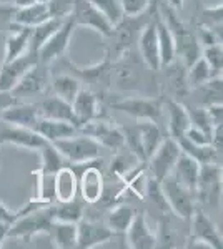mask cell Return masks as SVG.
<instances>
[{
	"mask_svg": "<svg viewBox=\"0 0 223 249\" xmlns=\"http://www.w3.org/2000/svg\"><path fill=\"white\" fill-rule=\"evenodd\" d=\"M157 14L163 18L168 30L172 32L173 40H175L177 58L182 60L186 67L192 65V63L202 55V45L197 38V34L193 32V29H190V27L186 25L183 20H180L178 10L170 7L168 2L162 3V5L158 7Z\"/></svg>",
	"mask_w": 223,
	"mask_h": 249,
	"instance_id": "6da1fadb",
	"label": "cell"
},
{
	"mask_svg": "<svg viewBox=\"0 0 223 249\" xmlns=\"http://www.w3.org/2000/svg\"><path fill=\"white\" fill-rule=\"evenodd\" d=\"M152 17L153 15L150 14L135 15V17L125 15L123 20L113 27L112 34L107 37L108 43L105 47V58L115 62V60L125 57L127 53H132V48L133 45H137L142 29Z\"/></svg>",
	"mask_w": 223,
	"mask_h": 249,
	"instance_id": "7a4b0ae2",
	"label": "cell"
},
{
	"mask_svg": "<svg viewBox=\"0 0 223 249\" xmlns=\"http://www.w3.org/2000/svg\"><path fill=\"white\" fill-rule=\"evenodd\" d=\"M122 131L125 136V146H128L130 153L135 155L142 163H147V160L163 140L158 123L150 120H139L137 124L123 128Z\"/></svg>",
	"mask_w": 223,
	"mask_h": 249,
	"instance_id": "3957f363",
	"label": "cell"
},
{
	"mask_svg": "<svg viewBox=\"0 0 223 249\" xmlns=\"http://www.w3.org/2000/svg\"><path fill=\"white\" fill-rule=\"evenodd\" d=\"M55 219V204H48L40 210L27 213L23 216H19L10 224L9 238H23L30 239L39 234H48L52 223Z\"/></svg>",
	"mask_w": 223,
	"mask_h": 249,
	"instance_id": "277c9868",
	"label": "cell"
},
{
	"mask_svg": "<svg viewBox=\"0 0 223 249\" xmlns=\"http://www.w3.org/2000/svg\"><path fill=\"white\" fill-rule=\"evenodd\" d=\"M160 188L165 196V201L168 204L170 213H173L178 219L188 223L190 216L193 214L195 208L198 206L195 193L182 186L172 175L167 176L163 181H160Z\"/></svg>",
	"mask_w": 223,
	"mask_h": 249,
	"instance_id": "5b68a950",
	"label": "cell"
},
{
	"mask_svg": "<svg viewBox=\"0 0 223 249\" xmlns=\"http://www.w3.org/2000/svg\"><path fill=\"white\" fill-rule=\"evenodd\" d=\"M54 146L63 158L75 164H87L95 161L100 156V150H102V146L95 140L80 133V131L74 136L54 142Z\"/></svg>",
	"mask_w": 223,
	"mask_h": 249,
	"instance_id": "8992f818",
	"label": "cell"
},
{
	"mask_svg": "<svg viewBox=\"0 0 223 249\" xmlns=\"http://www.w3.org/2000/svg\"><path fill=\"white\" fill-rule=\"evenodd\" d=\"M182 153V148L175 138L167 136L160 142L157 150L153 151L152 156L147 160V168L150 171V178L155 181H163L167 176L172 175V170L175 166L178 156Z\"/></svg>",
	"mask_w": 223,
	"mask_h": 249,
	"instance_id": "52a82bcc",
	"label": "cell"
},
{
	"mask_svg": "<svg viewBox=\"0 0 223 249\" xmlns=\"http://www.w3.org/2000/svg\"><path fill=\"white\" fill-rule=\"evenodd\" d=\"M195 195L198 206H203V204L218 206L222 198V164H200V175H198Z\"/></svg>",
	"mask_w": 223,
	"mask_h": 249,
	"instance_id": "ba28073f",
	"label": "cell"
},
{
	"mask_svg": "<svg viewBox=\"0 0 223 249\" xmlns=\"http://www.w3.org/2000/svg\"><path fill=\"white\" fill-rule=\"evenodd\" d=\"M79 131L93 138L102 148H108L112 151H119L125 146L123 131L119 126H115L112 122L100 118V116L79 126Z\"/></svg>",
	"mask_w": 223,
	"mask_h": 249,
	"instance_id": "9c48e42d",
	"label": "cell"
},
{
	"mask_svg": "<svg viewBox=\"0 0 223 249\" xmlns=\"http://www.w3.org/2000/svg\"><path fill=\"white\" fill-rule=\"evenodd\" d=\"M75 29H77V25L74 23L72 17L63 20L62 25H60L59 29L45 40V43L39 48V52H37L39 62L50 65L52 62L62 58L63 55H65V52L68 50V45H70V42H72Z\"/></svg>",
	"mask_w": 223,
	"mask_h": 249,
	"instance_id": "30bf717a",
	"label": "cell"
},
{
	"mask_svg": "<svg viewBox=\"0 0 223 249\" xmlns=\"http://www.w3.org/2000/svg\"><path fill=\"white\" fill-rule=\"evenodd\" d=\"M190 223V234L193 243H202L205 248L222 249V234L218 231L217 224L210 218L208 213L203 211V208L197 206L193 214L188 219Z\"/></svg>",
	"mask_w": 223,
	"mask_h": 249,
	"instance_id": "8fae6325",
	"label": "cell"
},
{
	"mask_svg": "<svg viewBox=\"0 0 223 249\" xmlns=\"http://www.w3.org/2000/svg\"><path fill=\"white\" fill-rule=\"evenodd\" d=\"M48 87H50L48 65L47 63L37 62L25 71V75L19 80V83L14 87V90L10 93L17 100L20 96H39L45 93Z\"/></svg>",
	"mask_w": 223,
	"mask_h": 249,
	"instance_id": "7c38bea8",
	"label": "cell"
},
{
	"mask_svg": "<svg viewBox=\"0 0 223 249\" xmlns=\"http://www.w3.org/2000/svg\"><path fill=\"white\" fill-rule=\"evenodd\" d=\"M112 108L135 120H150L157 123L163 115V102L158 98H123L113 102Z\"/></svg>",
	"mask_w": 223,
	"mask_h": 249,
	"instance_id": "4fadbf2b",
	"label": "cell"
},
{
	"mask_svg": "<svg viewBox=\"0 0 223 249\" xmlns=\"http://www.w3.org/2000/svg\"><path fill=\"white\" fill-rule=\"evenodd\" d=\"M72 20L77 27H87L90 30H95L97 34L103 35L105 38L112 34L113 27L103 14L97 9L90 0H75L74 12H72Z\"/></svg>",
	"mask_w": 223,
	"mask_h": 249,
	"instance_id": "5bb4252c",
	"label": "cell"
},
{
	"mask_svg": "<svg viewBox=\"0 0 223 249\" xmlns=\"http://www.w3.org/2000/svg\"><path fill=\"white\" fill-rule=\"evenodd\" d=\"M113 232L105 223L99 219H80L77 223V248L92 249L108 243L113 238Z\"/></svg>",
	"mask_w": 223,
	"mask_h": 249,
	"instance_id": "9a60e30c",
	"label": "cell"
},
{
	"mask_svg": "<svg viewBox=\"0 0 223 249\" xmlns=\"http://www.w3.org/2000/svg\"><path fill=\"white\" fill-rule=\"evenodd\" d=\"M37 62V55L30 50H27L25 53L19 55V57L3 62L0 65V91L14 90V87L19 83V80L25 75V71Z\"/></svg>",
	"mask_w": 223,
	"mask_h": 249,
	"instance_id": "2e32d148",
	"label": "cell"
},
{
	"mask_svg": "<svg viewBox=\"0 0 223 249\" xmlns=\"http://www.w3.org/2000/svg\"><path fill=\"white\" fill-rule=\"evenodd\" d=\"M137 47H139V55L142 62H143V65L152 71L160 70V53H158L155 15L143 25V29H142L139 35V40H137Z\"/></svg>",
	"mask_w": 223,
	"mask_h": 249,
	"instance_id": "e0dca14e",
	"label": "cell"
},
{
	"mask_svg": "<svg viewBox=\"0 0 223 249\" xmlns=\"http://www.w3.org/2000/svg\"><path fill=\"white\" fill-rule=\"evenodd\" d=\"M3 143H10L19 148L37 151L45 143V140L37 131L30 130V128L17 126V124H12L0 120V144Z\"/></svg>",
	"mask_w": 223,
	"mask_h": 249,
	"instance_id": "ac0fdd59",
	"label": "cell"
},
{
	"mask_svg": "<svg viewBox=\"0 0 223 249\" xmlns=\"http://www.w3.org/2000/svg\"><path fill=\"white\" fill-rule=\"evenodd\" d=\"M105 183L103 175L97 166H85V170L79 175V195L82 201L87 204H97L103 198Z\"/></svg>",
	"mask_w": 223,
	"mask_h": 249,
	"instance_id": "d6986e66",
	"label": "cell"
},
{
	"mask_svg": "<svg viewBox=\"0 0 223 249\" xmlns=\"http://www.w3.org/2000/svg\"><path fill=\"white\" fill-rule=\"evenodd\" d=\"M127 246L132 249H153L157 248V234L152 231L143 213H135L130 228L125 232Z\"/></svg>",
	"mask_w": 223,
	"mask_h": 249,
	"instance_id": "ffe728a7",
	"label": "cell"
},
{
	"mask_svg": "<svg viewBox=\"0 0 223 249\" xmlns=\"http://www.w3.org/2000/svg\"><path fill=\"white\" fill-rule=\"evenodd\" d=\"M72 105V111H74V122L79 130L83 123L90 122V120L100 116V105H99V96L93 93L92 88H80L79 93L75 95Z\"/></svg>",
	"mask_w": 223,
	"mask_h": 249,
	"instance_id": "44dd1931",
	"label": "cell"
},
{
	"mask_svg": "<svg viewBox=\"0 0 223 249\" xmlns=\"http://www.w3.org/2000/svg\"><path fill=\"white\" fill-rule=\"evenodd\" d=\"M0 120L17 124V126L30 128V130L35 131V126H37L40 120V111L37 103H20L17 100L0 115Z\"/></svg>",
	"mask_w": 223,
	"mask_h": 249,
	"instance_id": "7402d4cb",
	"label": "cell"
},
{
	"mask_svg": "<svg viewBox=\"0 0 223 249\" xmlns=\"http://www.w3.org/2000/svg\"><path fill=\"white\" fill-rule=\"evenodd\" d=\"M163 111L167 113V123H168V136L175 138L177 142L185 135V131L190 128V116L186 105L183 102L168 98L163 102Z\"/></svg>",
	"mask_w": 223,
	"mask_h": 249,
	"instance_id": "603a6c76",
	"label": "cell"
},
{
	"mask_svg": "<svg viewBox=\"0 0 223 249\" xmlns=\"http://www.w3.org/2000/svg\"><path fill=\"white\" fill-rule=\"evenodd\" d=\"M160 70H165V75H167L165 77V85L172 93L170 98L182 102V98L190 95L188 80H186V65L182 60L175 58L172 63H168L167 67L160 68Z\"/></svg>",
	"mask_w": 223,
	"mask_h": 249,
	"instance_id": "cb8c5ba5",
	"label": "cell"
},
{
	"mask_svg": "<svg viewBox=\"0 0 223 249\" xmlns=\"http://www.w3.org/2000/svg\"><path fill=\"white\" fill-rule=\"evenodd\" d=\"M79 195V175L63 164L54 175V199L57 203L72 201Z\"/></svg>",
	"mask_w": 223,
	"mask_h": 249,
	"instance_id": "d4e9b609",
	"label": "cell"
},
{
	"mask_svg": "<svg viewBox=\"0 0 223 249\" xmlns=\"http://www.w3.org/2000/svg\"><path fill=\"white\" fill-rule=\"evenodd\" d=\"M198 175H200V163H198L197 160H193L190 155H186L182 151L177 160V163H175V166H173V170H172V176L182 184V186H185L186 190L195 193L197 183H198Z\"/></svg>",
	"mask_w": 223,
	"mask_h": 249,
	"instance_id": "484cf974",
	"label": "cell"
},
{
	"mask_svg": "<svg viewBox=\"0 0 223 249\" xmlns=\"http://www.w3.org/2000/svg\"><path fill=\"white\" fill-rule=\"evenodd\" d=\"M35 131L42 136L45 142H59V140L68 138V136H74L79 133L77 126L70 122H62V120H52V118H43L40 116Z\"/></svg>",
	"mask_w": 223,
	"mask_h": 249,
	"instance_id": "4316f807",
	"label": "cell"
},
{
	"mask_svg": "<svg viewBox=\"0 0 223 249\" xmlns=\"http://www.w3.org/2000/svg\"><path fill=\"white\" fill-rule=\"evenodd\" d=\"M28 43H30V27H22L14 23L5 37V58H3V62L25 53L28 50Z\"/></svg>",
	"mask_w": 223,
	"mask_h": 249,
	"instance_id": "83f0119b",
	"label": "cell"
},
{
	"mask_svg": "<svg viewBox=\"0 0 223 249\" xmlns=\"http://www.w3.org/2000/svg\"><path fill=\"white\" fill-rule=\"evenodd\" d=\"M40 116L43 118H52V120H62V122H70L74 123V111H72V105L67 103L65 100L59 98L57 95L45 96L42 102L37 103Z\"/></svg>",
	"mask_w": 223,
	"mask_h": 249,
	"instance_id": "f1b7e54d",
	"label": "cell"
},
{
	"mask_svg": "<svg viewBox=\"0 0 223 249\" xmlns=\"http://www.w3.org/2000/svg\"><path fill=\"white\" fill-rule=\"evenodd\" d=\"M155 22H157L158 53H160V68H163L177 58L175 40H173V35H172V32L168 30L167 23L163 22V18L158 14L155 15Z\"/></svg>",
	"mask_w": 223,
	"mask_h": 249,
	"instance_id": "f546056e",
	"label": "cell"
},
{
	"mask_svg": "<svg viewBox=\"0 0 223 249\" xmlns=\"http://www.w3.org/2000/svg\"><path fill=\"white\" fill-rule=\"evenodd\" d=\"M190 95H195L197 105L198 107H208L213 103H222V95H223V80L222 75L212 77L206 80L205 83L198 85L190 90Z\"/></svg>",
	"mask_w": 223,
	"mask_h": 249,
	"instance_id": "4dcf8cb0",
	"label": "cell"
},
{
	"mask_svg": "<svg viewBox=\"0 0 223 249\" xmlns=\"http://www.w3.org/2000/svg\"><path fill=\"white\" fill-rule=\"evenodd\" d=\"M50 241L55 243V248L72 249L77 248V223H67V221L54 219L50 230Z\"/></svg>",
	"mask_w": 223,
	"mask_h": 249,
	"instance_id": "1f68e13d",
	"label": "cell"
},
{
	"mask_svg": "<svg viewBox=\"0 0 223 249\" xmlns=\"http://www.w3.org/2000/svg\"><path fill=\"white\" fill-rule=\"evenodd\" d=\"M135 218V210L128 204H117L113 206L107 214V224L112 230L113 234H125L127 230L130 228L132 221Z\"/></svg>",
	"mask_w": 223,
	"mask_h": 249,
	"instance_id": "d6a6232c",
	"label": "cell"
},
{
	"mask_svg": "<svg viewBox=\"0 0 223 249\" xmlns=\"http://www.w3.org/2000/svg\"><path fill=\"white\" fill-rule=\"evenodd\" d=\"M50 18L47 10V5L42 2H35L32 5L22 7V9H17L14 14V23L22 27H35L39 23L45 22V20Z\"/></svg>",
	"mask_w": 223,
	"mask_h": 249,
	"instance_id": "836d02e7",
	"label": "cell"
},
{
	"mask_svg": "<svg viewBox=\"0 0 223 249\" xmlns=\"http://www.w3.org/2000/svg\"><path fill=\"white\" fill-rule=\"evenodd\" d=\"M178 144H180L182 151L186 155H190L193 160H197L200 164H206V163H217L222 164V153L217 151L212 144H195L190 143L188 140L180 138L178 140Z\"/></svg>",
	"mask_w": 223,
	"mask_h": 249,
	"instance_id": "e575fe53",
	"label": "cell"
},
{
	"mask_svg": "<svg viewBox=\"0 0 223 249\" xmlns=\"http://www.w3.org/2000/svg\"><path fill=\"white\" fill-rule=\"evenodd\" d=\"M50 88L59 98L65 100L67 103H72L75 98V95L79 93V90L82 88V82L70 73H63L50 80Z\"/></svg>",
	"mask_w": 223,
	"mask_h": 249,
	"instance_id": "d590c367",
	"label": "cell"
},
{
	"mask_svg": "<svg viewBox=\"0 0 223 249\" xmlns=\"http://www.w3.org/2000/svg\"><path fill=\"white\" fill-rule=\"evenodd\" d=\"M37 151L40 155V171L39 173H42V175H55V173L63 166L65 158L59 153V150L54 146V143L45 142Z\"/></svg>",
	"mask_w": 223,
	"mask_h": 249,
	"instance_id": "8d00e7d4",
	"label": "cell"
},
{
	"mask_svg": "<svg viewBox=\"0 0 223 249\" xmlns=\"http://www.w3.org/2000/svg\"><path fill=\"white\" fill-rule=\"evenodd\" d=\"M63 20H59V18H48L45 22L39 23V25L32 27L30 29V43H28V50L34 52L37 55L39 48L45 43V40L50 37L54 32L62 25Z\"/></svg>",
	"mask_w": 223,
	"mask_h": 249,
	"instance_id": "74e56055",
	"label": "cell"
},
{
	"mask_svg": "<svg viewBox=\"0 0 223 249\" xmlns=\"http://www.w3.org/2000/svg\"><path fill=\"white\" fill-rule=\"evenodd\" d=\"M212 77H217V75L213 73L212 68L208 67V63L205 62V58L202 57V55L192 63V65L186 67V80H188L190 90L202 85V83H205L206 80H210Z\"/></svg>",
	"mask_w": 223,
	"mask_h": 249,
	"instance_id": "f35d334b",
	"label": "cell"
},
{
	"mask_svg": "<svg viewBox=\"0 0 223 249\" xmlns=\"http://www.w3.org/2000/svg\"><path fill=\"white\" fill-rule=\"evenodd\" d=\"M85 216L83 203H79L75 199L65 203L55 204V219L57 221H67V223H79Z\"/></svg>",
	"mask_w": 223,
	"mask_h": 249,
	"instance_id": "ab89813d",
	"label": "cell"
},
{
	"mask_svg": "<svg viewBox=\"0 0 223 249\" xmlns=\"http://www.w3.org/2000/svg\"><path fill=\"white\" fill-rule=\"evenodd\" d=\"M90 2L102 12L103 17L112 23V27H115L125 17L120 0H90Z\"/></svg>",
	"mask_w": 223,
	"mask_h": 249,
	"instance_id": "60d3db41",
	"label": "cell"
},
{
	"mask_svg": "<svg viewBox=\"0 0 223 249\" xmlns=\"http://www.w3.org/2000/svg\"><path fill=\"white\" fill-rule=\"evenodd\" d=\"M202 57L208 63L215 75H222L223 70V47L222 43H212V45H205L202 50Z\"/></svg>",
	"mask_w": 223,
	"mask_h": 249,
	"instance_id": "b9f144b4",
	"label": "cell"
},
{
	"mask_svg": "<svg viewBox=\"0 0 223 249\" xmlns=\"http://www.w3.org/2000/svg\"><path fill=\"white\" fill-rule=\"evenodd\" d=\"M45 5H47L50 18L65 20L70 17L72 12H74L75 0H48Z\"/></svg>",
	"mask_w": 223,
	"mask_h": 249,
	"instance_id": "7bdbcfd3",
	"label": "cell"
},
{
	"mask_svg": "<svg viewBox=\"0 0 223 249\" xmlns=\"http://www.w3.org/2000/svg\"><path fill=\"white\" fill-rule=\"evenodd\" d=\"M123 14L127 17H135V15L148 14L150 0H120Z\"/></svg>",
	"mask_w": 223,
	"mask_h": 249,
	"instance_id": "ee69618b",
	"label": "cell"
},
{
	"mask_svg": "<svg viewBox=\"0 0 223 249\" xmlns=\"http://www.w3.org/2000/svg\"><path fill=\"white\" fill-rule=\"evenodd\" d=\"M222 14H223V7H222V2L217 3L213 7H206L203 10V22L205 25L212 27V29H217V30H222Z\"/></svg>",
	"mask_w": 223,
	"mask_h": 249,
	"instance_id": "f6af8a7d",
	"label": "cell"
},
{
	"mask_svg": "<svg viewBox=\"0 0 223 249\" xmlns=\"http://www.w3.org/2000/svg\"><path fill=\"white\" fill-rule=\"evenodd\" d=\"M15 7H12L7 2H0V34H7L10 27L14 25V14Z\"/></svg>",
	"mask_w": 223,
	"mask_h": 249,
	"instance_id": "bcb514c9",
	"label": "cell"
},
{
	"mask_svg": "<svg viewBox=\"0 0 223 249\" xmlns=\"http://www.w3.org/2000/svg\"><path fill=\"white\" fill-rule=\"evenodd\" d=\"M182 138L188 140L190 143H195V144H212L210 143V138H212V136L208 133H205L203 130H198L195 126H190Z\"/></svg>",
	"mask_w": 223,
	"mask_h": 249,
	"instance_id": "7dc6e473",
	"label": "cell"
},
{
	"mask_svg": "<svg viewBox=\"0 0 223 249\" xmlns=\"http://www.w3.org/2000/svg\"><path fill=\"white\" fill-rule=\"evenodd\" d=\"M205 111L212 126L223 124V103H213V105L205 107Z\"/></svg>",
	"mask_w": 223,
	"mask_h": 249,
	"instance_id": "c3c4849f",
	"label": "cell"
},
{
	"mask_svg": "<svg viewBox=\"0 0 223 249\" xmlns=\"http://www.w3.org/2000/svg\"><path fill=\"white\" fill-rule=\"evenodd\" d=\"M15 219H17V211L10 210V208H7L5 204L0 201V223L12 224Z\"/></svg>",
	"mask_w": 223,
	"mask_h": 249,
	"instance_id": "681fc988",
	"label": "cell"
},
{
	"mask_svg": "<svg viewBox=\"0 0 223 249\" xmlns=\"http://www.w3.org/2000/svg\"><path fill=\"white\" fill-rule=\"evenodd\" d=\"M15 102H17V98H15L10 91H0V115Z\"/></svg>",
	"mask_w": 223,
	"mask_h": 249,
	"instance_id": "f907efd6",
	"label": "cell"
},
{
	"mask_svg": "<svg viewBox=\"0 0 223 249\" xmlns=\"http://www.w3.org/2000/svg\"><path fill=\"white\" fill-rule=\"evenodd\" d=\"M3 2L10 3V5L15 7V9H22V7H27V5H32V3H35L37 0H3Z\"/></svg>",
	"mask_w": 223,
	"mask_h": 249,
	"instance_id": "816d5d0a",
	"label": "cell"
},
{
	"mask_svg": "<svg viewBox=\"0 0 223 249\" xmlns=\"http://www.w3.org/2000/svg\"><path fill=\"white\" fill-rule=\"evenodd\" d=\"M9 230H10V224L0 223V248H2V244L9 238Z\"/></svg>",
	"mask_w": 223,
	"mask_h": 249,
	"instance_id": "f5cc1de1",
	"label": "cell"
},
{
	"mask_svg": "<svg viewBox=\"0 0 223 249\" xmlns=\"http://www.w3.org/2000/svg\"><path fill=\"white\" fill-rule=\"evenodd\" d=\"M163 2H167V0H150V5H148V14H150V15H157L158 7H160Z\"/></svg>",
	"mask_w": 223,
	"mask_h": 249,
	"instance_id": "db71d44e",
	"label": "cell"
},
{
	"mask_svg": "<svg viewBox=\"0 0 223 249\" xmlns=\"http://www.w3.org/2000/svg\"><path fill=\"white\" fill-rule=\"evenodd\" d=\"M168 5L173 7L175 10H182V7H183V0H167Z\"/></svg>",
	"mask_w": 223,
	"mask_h": 249,
	"instance_id": "11a10c76",
	"label": "cell"
},
{
	"mask_svg": "<svg viewBox=\"0 0 223 249\" xmlns=\"http://www.w3.org/2000/svg\"><path fill=\"white\" fill-rule=\"evenodd\" d=\"M37 2H42V3H47L48 0H37Z\"/></svg>",
	"mask_w": 223,
	"mask_h": 249,
	"instance_id": "9f6ffc18",
	"label": "cell"
},
{
	"mask_svg": "<svg viewBox=\"0 0 223 249\" xmlns=\"http://www.w3.org/2000/svg\"><path fill=\"white\" fill-rule=\"evenodd\" d=\"M0 146H2V144H0Z\"/></svg>",
	"mask_w": 223,
	"mask_h": 249,
	"instance_id": "6f0895ef",
	"label": "cell"
}]
</instances>
